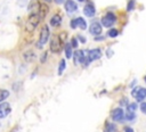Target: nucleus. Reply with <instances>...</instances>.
I'll return each instance as SVG.
<instances>
[{"label": "nucleus", "instance_id": "f257e3e1", "mask_svg": "<svg viewBox=\"0 0 146 132\" xmlns=\"http://www.w3.org/2000/svg\"><path fill=\"white\" fill-rule=\"evenodd\" d=\"M40 16L36 14V15H30L29 16V19L26 22V25H25V28L27 32H33L34 28L38 26V24L40 23Z\"/></svg>", "mask_w": 146, "mask_h": 132}, {"label": "nucleus", "instance_id": "f03ea898", "mask_svg": "<svg viewBox=\"0 0 146 132\" xmlns=\"http://www.w3.org/2000/svg\"><path fill=\"white\" fill-rule=\"evenodd\" d=\"M74 64L75 65H78V64H83V66H88V64H89V59H88V57H87V55H86V51H83V50H76L75 52H74Z\"/></svg>", "mask_w": 146, "mask_h": 132}, {"label": "nucleus", "instance_id": "7ed1b4c3", "mask_svg": "<svg viewBox=\"0 0 146 132\" xmlns=\"http://www.w3.org/2000/svg\"><path fill=\"white\" fill-rule=\"evenodd\" d=\"M48 39H49V28H48V25H43L40 31V39H39V42L36 43V47L41 49V47L48 41Z\"/></svg>", "mask_w": 146, "mask_h": 132}, {"label": "nucleus", "instance_id": "20e7f679", "mask_svg": "<svg viewBox=\"0 0 146 132\" xmlns=\"http://www.w3.org/2000/svg\"><path fill=\"white\" fill-rule=\"evenodd\" d=\"M116 22V16L113 13H107L105 16L102 17V24L105 27H111Z\"/></svg>", "mask_w": 146, "mask_h": 132}, {"label": "nucleus", "instance_id": "39448f33", "mask_svg": "<svg viewBox=\"0 0 146 132\" xmlns=\"http://www.w3.org/2000/svg\"><path fill=\"white\" fill-rule=\"evenodd\" d=\"M131 96L133 98H136L138 101H143L146 98V89L143 88V86H137L136 89L132 90Z\"/></svg>", "mask_w": 146, "mask_h": 132}, {"label": "nucleus", "instance_id": "423d86ee", "mask_svg": "<svg viewBox=\"0 0 146 132\" xmlns=\"http://www.w3.org/2000/svg\"><path fill=\"white\" fill-rule=\"evenodd\" d=\"M111 117L115 122H123L124 119V113L122 108H114L111 113Z\"/></svg>", "mask_w": 146, "mask_h": 132}, {"label": "nucleus", "instance_id": "0eeeda50", "mask_svg": "<svg viewBox=\"0 0 146 132\" xmlns=\"http://www.w3.org/2000/svg\"><path fill=\"white\" fill-rule=\"evenodd\" d=\"M60 48H62V42L60 40L58 39V36H54L50 41V50L54 52V53H57L60 51Z\"/></svg>", "mask_w": 146, "mask_h": 132}, {"label": "nucleus", "instance_id": "6e6552de", "mask_svg": "<svg viewBox=\"0 0 146 132\" xmlns=\"http://www.w3.org/2000/svg\"><path fill=\"white\" fill-rule=\"evenodd\" d=\"M40 2L39 0H31L29 3V11L30 15H39V10H40Z\"/></svg>", "mask_w": 146, "mask_h": 132}, {"label": "nucleus", "instance_id": "1a4fd4ad", "mask_svg": "<svg viewBox=\"0 0 146 132\" xmlns=\"http://www.w3.org/2000/svg\"><path fill=\"white\" fill-rule=\"evenodd\" d=\"M10 112H11V108L8 102L0 104V118H5Z\"/></svg>", "mask_w": 146, "mask_h": 132}, {"label": "nucleus", "instance_id": "9d476101", "mask_svg": "<svg viewBox=\"0 0 146 132\" xmlns=\"http://www.w3.org/2000/svg\"><path fill=\"white\" fill-rule=\"evenodd\" d=\"M89 32L92 34V35H99L100 33H102V25L99 24V23H97V22H94V23H91V25H90V27H89Z\"/></svg>", "mask_w": 146, "mask_h": 132}, {"label": "nucleus", "instance_id": "9b49d317", "mask_svg": "<svg viewBox=\"0 0 146 132\" xmlns=\"http://www.w3.org/2000/svg\"><path fill=\"white\" fill-rule=\"evenodd\" d=\"M65 9L68 14H73L74 11H76L78 9V5L76 2H74L73 0H66L65 1Z\"/></svg>", "mask_w": 146, "mask_h": 132}, {"label": "nucleus", "instance_id": "f8f14e48", "mask_svg": "<svg viewBox=\"0 0 146 132\" xmlns=\"http://www.w3.org/2000/svg\"><path fill=\"white\" fill-rule=\"evenodd\" d=\"M102 57V51L99 49H92L90 51H88V59L91 61V60H96V59H99Z\"/></svg>", "mask_w": 146, "mask_h": 132}, {"label": "nucleus", "instance_id": "ddd939ff", "mask_svg": "<svg viewBox=\"0 0 146 132\" xmlns=\"http://www.w3.org/2000/svg\"><path fill=\"white\" fill-rule=\"evenodd\" d=\"M83 13H84V15H86L87 17H92V16L96 14V10H95V7H94L92 5L88 3V5L84 6V8H83Z\"/></svg>", "mask_w": 146, "mask_h": 132}, {"label": "nucleus", "instance_id": "4468645a", "mask_svg": "<svg viewBox=\"0 0 146 132\" xmlns=\"http://www.w3.org/2000/svg\"><path fill=\"white\" fill-rule=\"evenodd\" d=\"M48 11H49V7H48V5H47V3H41V5H40V10H39L40 19H43V18L47 16Z\"/></svg>", "mask_w": 146, "mask_h": 132}, {"label": "nucleus", "instance_id": "2eb2a0df", "mask_svg": "<svg viewBox=\"0 0 146 132\" xmlns=\"http://www.w3.org/2000/svg\"><path fill=\"white\" fill-rule=\"evenodd\" d=\"M34 57H35V53L32 51V50H27L23 53V59L26 61V63H31L34 60Z\"/></svg>", "mask_w": 146, "mask_h": 132}, {"label": "nucleus", "instance_id": "dca6fc26", "mask_svg": "<svg viewBox=\"0 0 146 132\" xmlns=\"http://www.w3.org/2000/svg\"><path fill=\"white\" fill-rule=\"evenodd\" d=\"M60 22H62L60 15H59V14H55V15L51 17V19H50V25H51V26H58V25L60 24Z\"/></svg>", "mask_w": 146, "mask_h": 132}, {"label": "nucleus", "instance_id": "f3484780", "mask_svg": "<svg viewBox=\"0 0 146 132\" xmlns=\"http://www.w3.org/2000/svg\"><path fill=\"white\" fill-rule=\"evenodd\" d=\"M75 20H76V25H78L81 30H86L87 23H86V20H84L82 17H78V18H75Z\"/></svg>", "mask_w": 146, "mask_h": 132}, {"label": "nucleus", "instance_id": "a211bd4d", "mask_svg": "<svg viewBox=\"0 0 146 132\" xmlns=\"http://www.w3.org/2000/svg\"><path fill=\"white\" fill-rule=\"evenodd\" d=\"M116 131V126L113 123H106L105 124V132H115Z\"/></svg>", "mask_w": 146, "mask_h": 132}, {"label": "nucleus", "instance_id": "6ab92c4d", "mask_svg": "<svg viewBox=\"0 0 146 132\" xmlns=\"http://www.w3.org/2000/svg\"><path fill=\"white\" fill-rule=\"evenodd\" d=\"M135 117H136L135 112H129V110H127V112L124 113V119H127V121H132Z\"/></svg>", "mask_w": 146, "mask_h": 132}, {"label": "nucleus", "instance_id": "aec40b11", "mask_svg": "<svg viewBox=\"0 0 146 132\" xmlns=\"http://www.w3.org/2000/svg\"><path fill=\"white\" fill-rule=\"evenodd\" d=\"M65 55H66V58H72L73 52H72V46L70 43L65 46Z\"/></svg>", "mask_w": 146, "mask_h": 132}, {"label": "nucleus", "instance_id": "412c9836", "mask_svg": "<svg viewBox=\"0 0 146 132\" xmlns=\"http://www.w3.org/2000/svg\"><path fill=\"white\" fill-rule=\"evenodd\" d=\"M8 96H9V91L8 90L0 89V101H3L6 98H8Z\"/></svg>", "mask_w": 146, "mask_h": 132}, {"label": "nucleus", "instance_id": "4be33fe9", "mask_svg": "<svg viewBox=\"0 0 146 132\" xmlns=\"http://www.w3.org/2000/svg\"><path fill=\"white\" fill-rule=\"evenodd\" d=\"M65 67H66L65 60H64V59H60V61H59V67H58V75H60V74L63 73V71L65 69Z\"/></svg>", "mask_w": 146, "mask_h": 132}, {"label": "nucleus", "instance_id": "5701e85b", "mask_svg": "<svg viewBox=\"0 0 146 132\" xmlns=\"http://www.w3.org/2000/svg\"><path fill=\"white\" fill-rule=\"evenodd\" d=\"M117 34H119V31L116 28H111L108 31V36H111V38H115V36H117Z\"/></svg>", "mask_w": 146, "mask_h": 132}, {"label": "nucleus", "instance_id": "b1692460", "mask_svg": "<svg viewBox=\"0 0 146 132\" xmlns=\"http://www.w3.org/2000/svg\"><path fill=\"white\" fill-rule=\"evenodd\" d=\"M58 39L60 40V42L66 41V39H67V33H66V32H60L59 35H58Z\"/></svg>", "mask_w": 146, "mask_h": 132}, {"label": "nucleus", "instance_id": "393cba45", "mask_svg": "<svg viewBox=\"0 0 146 132\" xmlns=\"http://www.w3.org/2000/svg\"><path fill=\"white\" fill-rule=\"evenodd\" d=\"M128 109L127 110H129V112H136V109H137V104H135V102H132V104H128Z\"/></svg>", "mask_w": 146, "mask_h": 132}, {"label": "nucleus", "instance_id": "a878e982", "mask_svg": "<svg viewBox=\"0 0 146 132\" xmlns=\"http://www.w3.org/2000/svg\"><path fill=\"white\" fill-rule=\"evenodd\" d=\"M133 8H135V0H130V1L128 2V6H127V10H128V11H131Z\"/></svg>", "mask_w": 146, "mask_h": 132}, {"label": "nucleus", "instance_id": "bb28decb", "mask_svg": "<svg viewBox=\"0 0 146 132\" xmlns=\"http://www.w3.org/2000/svg\"><path fill=\"white\" fill-rule=\"evenodd\" d=\"M139 108H140L141 113L146 115V101H141V102H140V106H139Z\"/></svg>", "mask_w": 146, "mask_h": 132}, {"label": "nucleus", "instance_id": "cd10ccee", "mask_svg": "<svg viewBox=\"0 0 146 132\" xmlns=\"http://www.w3.org/2000/svg\"><path fill=\"white\" fill-rule=\"evenodd\" d=\"M70 44L72 46V48H78V41H76V39L73 38V39L71 40V43H70Z\"/></svg>", "mask_w": 146, "mask_h": 132}, {"label": "nucleus", "instance_id": "c85d7f7f", "mask_svg": "<svg viewBox=\"0 0 146 132\" xmlns=\"http://www.w3.org/2000/svg\"><path fill=\"white\" fill-rule=\"evenodd\" d=\"M47 56H48V52H47V51H44V52H43V55H42V56H41V58H40V61H41V63H44V61L47 60Z\"/></svg>", "mask_w": 146, "mask_h": 132}, {"label": "nucleus", "instance_id": "c756f323", "mask_svg": "<svg viewBox=\"0 0 146 132\" xmlns=\"http://www.w3.org/2000/svg\"><path fill=\"white\" fill-rule=\"evenodd\" d=\"M120 105H121V106H128V100H127V98H122V99L120 100Z\"/></svg>", "mask_w": 146, "mask_h": 132}, {"label": "nucleus", "instance_id": "7c9ffc66", "mask_svg": "<svg viewBox=\"0 0 146 132\" xmlns=\"http://www.w3.org/2000/svg\"><path fill=\"white\" fill-rule=\"evenodd\" d=\"M71 27H72V28H76V27H78L75 19H72V20H71Z\"/></svg>", "mask_w": 146, "mask_h": 132}, {"label": "nucleus", "instance_id": "2f4dec72", "mask_svg": "<svg viewBox=\"0 0 146 132\" xmlns=\"http://www.w3.org/2000/svg\"><path fill=\"white\" fill-rule=\"evenodd\" d=\"M124 132H133V130H132V127L127 126V127H124Z\"/></svg>", "mask_w": 146, "mask_h": 132}, {"label": "nucleus", "instance_id": "473e14b6", "mask_svg": "<svg viewBox=\"0 0 146 132\" xmlns=\"http://www.w3.org/2000/svg\"><path fill=\"white\" fill-rule=\"evenodd\" d=\"M103 39H104L103 36H98V35H96V36H95V41H102Z\"/></svg>", "mask_w": 146, "mask_h": 132}, {"label": "nucleus", "instance_id": "72a5a7b5", "mask_svg": "<svg viewBox=\"0 0 146 132\" xmlns=\"http://www.w3.org/2000/svg\"><path fill=\"white\" fill-rule=\"evenodd\" d=\"M78 38H79V39H80V41H81V42H82V43H84V42H86V39H84V38H83V36H82V35H79V36H78Z\"/></svg>", "mask_w": 146, "mask_h": 132}, {"label": "nucleus", "instance_id": "f704fd0d", "mask_svg": "<svg viewBox=\"0 0 146 132\" xmlns=\"http://www.w3.org/2000/svg\"><path fill=\"white\" fill-rule=\"evenodd\" d=\"M64 1H65V0H55V2H56V3H63Z\"/></svg>", "mask_w": 146, "mask_h": 132}, {"label": "nucleus", "instance_id": "c9c22d12", "mask_svg": "<svg viewBox=\"0 0 146 132\" xmlns=\"http://www.w3.org/2000/svg\"><path fill=\"white\" fill-rule=\"evenodd\" d=\"M46 1H47V2H50V1H51V0H46Z\"/></svg>", "mask_w": 146, "mask_h": 132}, {"label": "nucleus", "instance_id": "e433bc0d", "mask_svg": "<svg viewBox=\"0 0 146 132\" xmlns=\"http://www.w3.org/2000/svg\"><path fill=\"white\" fill-rule=\"evenodd\" d=\"M80 1H83V0H80Z\"/></svg>", "mask_w": 146, "mask_h": 132}]
</instances>
